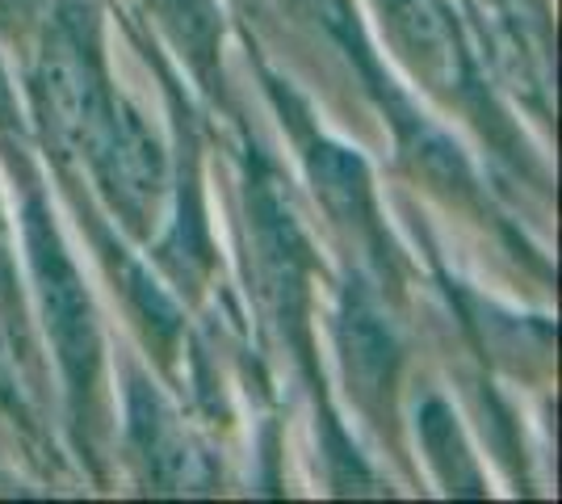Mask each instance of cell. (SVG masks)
Listing matches in <instances>:
<instances>
[{"instance_id":"6da1fadb","label":"cell","mask_w":562,"mask_h":504,"mask_svg":"<svg viewBox=\"0 0 562 504\" xmlns=\"http://www.w3.org/2000/svg\"><path fill=\"white\" fill-rule=\"evenodd\" d=\"M25 119L64 193H85L143 248L156 244L168 198V147L114 85L97 0H47L25 59Z\"/></svg>"},{"instance_id":"7a4b0ae2","label":"cell","mask_w":562,"mask_h":504,"mask_svg":"<svg viewBox=\"0 0 562 504\" xmlns=\"http://www.w3.org/2000/svg\"><path fill=\"white\" fill-rule=\"evenodd\" d=\"M0 160L13 168L18 186V236L22 265L30 273V303L38 312V328L47 336L50 358L59 370L64 395V429L80 462H89L97 480H105V441L114 421V395L105 374V333L97 320L93 294L80 282L64 232L50 215V198L43 190V168L30 156L25 135H0Z\"/></svg>"},{"instance_id":"3957f363","label":"cell","mask_w":562,"mask_h":504,"mask_svg":"<svg viewBox=\"0 0 562 504\" xmlns=\"http://www.w3.org/2000/svg\"><path fill=\"white\" fill-rule=\"evenodd\" d=\"M382 43L391 51L412 85L428 101H437L449 119H462L483 139L513 160L520 172H533V160L516 135L513 119L487 89V76L479 72V59L470 51L462 22L453 18L446 0H366Z\"/></svg>"},{"instance_id":"277c9868","label":"cell","mask_w":562,"mask_h":504,"mask_svg":"<svg viewBox=\"0 0 562 504\" xmlns=\"http://www.w3.org/2000/svg\"><path fill=\"white\" fill-rule=\"evenodd\" d=\"M382 282H370L366 269L352 273L340 299L336 333H340V358L349 374V391L357 408L382 437L395 433V374H398V345L386 324V303L378 294Z\"/></svg>"},{"instance_id":"5b68a950","label":"cell","mask_w":562,"mask_h":504,"mask_svg":"<svg viewBox=\"0 0 562 504\" xmlns=\"http://www.w3.org/2000/svg\"><path fill=\"white\" fill-rule=\"evenodd\" d=\"M147 25L165 38L172 55L186 64L193 85L202 93L227 105V80H223V9L218 0H135Z\"/></svg>"},{"instance_id":"8992f818","label":"cell","mask_w":562,"mask_h":504,"mask_svg":"<svg viewBox=\"0 0 562 504\" xmlns=\"http://www.w3.org/2000/svg\"><path fill=\"white\" fill-rule=\"evenodd\" d=\"M0 349L9 354L13 370L22 374L25 395H38L43 379V354H38V328L30 315V290L22 282V253H18V223L4 206L0 186Z\"/></svg>"},{"instance_id":"52a82bcc","label":"cell","mask_w":562,"mask_h":504,"mask_svg":"<svg viewBox=\"0 0 562 504\" xmlns=\"http://www.w3.org/2000/svg\"><path fill=\"white\" fill-rule=\"evenodd\" d=\"M43 18H47V0H0V51L25 64Z\"/></svg>"}]
</instances>
